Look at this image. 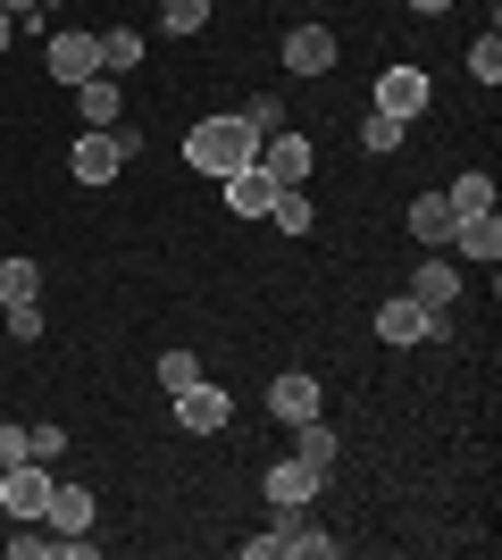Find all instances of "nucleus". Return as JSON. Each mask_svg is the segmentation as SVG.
I'll return each mask as SVG.
<instances>
[{
  "mask_svg": "<svg viewBox=\"0 0 502 560\" xmlns=\"http://www.w3.org/2000/svg\"><path fill=\"white\" fill-rule=\"evenodd\" d=\"M0 9H9V18H34V9H43V0H0Z\"/></svg>",
  "mask_w": 502,
  "mask_h": 560,
  "instance_id": "nucleus-34",
  "label": "nucleus"
},
{
  "mask_svg": "<svg viewBox=\"0 0 502 560\" xmlns=\"http://www.w3.org/2000/svg\"><path fill=\"white\" fill-rule=\"evenodd\" d=\"M118 68H143V34H135V25L101 34V75H118Z\"/></svg>",
  "mask_w": 502,
  "mask_h": 560,
  "instance_id": "nucleus-21",
  "label": "nucleus"
},
{
  "mask_svg": "<svg viewBox=\"0 0 502 560\" xmlns=\"http://www.w3.org/2000/svg\"><path fill=\"white\" fill-rule=\"evenodd\" d=\"M453 252H460V259H486V268H494V259H502V226H494V210L453 218Z\"/></svg>",
  "mask_w": 502,
  "mask_h": 560,
  "instance_id": "nucleus-16",
  "label": "nucleus"
},
{
  "mask_svg": "<svg viewBox=\"0 0 502 560\" xmlns=\"http://www.w3.org/2000/svg\"><path fill=\"white\" fill-rule=\"evenodd\" d=\"M43 68L75 93L84 75H101V34H50V43H43Z\"/></svg>",
  "mask_w": 502,
  "mask_h": 560,
  "instance_id": "nucleus-7",
  "label": "nucleus"
},
{
  "mask_svg": "<svg viewBox=\"0 0 502 560\" xmlns=\"http://www.w3.org/2000/svg\"><path fill=\"white\" fill-rule=\"evenodd\" d=\"M268 176V185L285 192V185H311V167H318V151H311V135H293V126H277V135H260V160H252Z\"/></svg>",
  "mask_w": 502,
  "mask_h": 560,
  "instance_id": "nucleus-3",
  "label": "nucleus"
},
{
  "mask_svg": "<svg viewBox=\"0 0 502 560\" xmlns=\"http://www.w3.org/2000/svg\"><path fill=\"white\" fill-rule=\"evenodd\" d=\"M185 160L201 167V176H235V167L260 160V135L243 126V109L235 117H201V126L185 135Z\"/></svg>",
  "mask_w": 502,
  "mask_h": 560,
  "instance_id": "nucleus-1",
  "label": "nucleus"
},
{
  "mask_svg": "<svg viewBox=\"0 0 502 560\" xmlns=\"http://www.w3.org/2000/svg\"><path fill=\"white\" fill-rule=\"evenodd\" d=\"M469 75H478V84H502V34H494V25L469 43Z\"/></svg>",
  "mask_w": 502,
  "mask_h": 560,
  "instance_id": "nucleus-24",
  "label": "nucleus"
},
{
  "mask_svg": "<svg viewBox=\"0 0 502 560\" xmlns=\"http://www.w3.org/2000/svg\"><path fill=\"white\" fill-rule=\"evenodd\" d=\"M135 142H143V135H118V126H84V135H75V151H68L75 185H109V176L135 160Z\"/></svg>",
  "mask_w": 502,
  "mask_h": 560,
  "instance_id": "nucleus-2",
  "label": "nucleus"
},
{
  "mask_svg": "<svg viewBox=\"0 0 502 560\" xmlns=\"http://www.w3.org/2000/svg\"><path fill=\"white\" fill-rule=\"evenodd\" d=\"M453 201H444V192H419V201H410V234H419V243H428V252H435V243H453Z\"/></svg>",
  "mask_w": 502,
  "mask_h": 560,
  "instance_id": "nucleus-17",
  "label": "nucleus"
},
{
  "mask_svg": "<svg viewBox=\"0 0 502 560\" xmlns=\"http://www.w3.org/2000/svg\"><path fill=\"white\" fill-rule=\"evenodd\" d=\"M410 302L453 310L460 302V268H453V259H419V268H410Z\"/></svg>",
  "mask_w": 502,
  "mask_h": 560,
  "instance_id": "nucleus-13",
  "label": "nucleus"
},
{
  "mask_svg": "<svg viewBox=\"0 0 502 560\" xmlns=\"http://www.w3.org/2000/svg\"><path fill=\"white\" fill-rule=\"evenodd\" d=\"M9 560H59V536H34V518H17V536H9Z\"/></svg>",
  "mask_w": 502,
  "mask_h": 560,
  "instance_id": "nucleus-26",
  "label": "nucleus"
},
{
  "mask_svg": "<svg viewBox=\"0 0 502 560\" xmlns=\"http://www.w3.org/2000/svg\"><path fill=\"white\" fill-rule=\"evenodd\" d=\"M268 218H277L285 234H311V226H318V210L302 201V185H285V192H277V201H268Z\"/></svg>",
  "mask_w": 502,
  "mask_h": 560,
  "instance_id": "nucleus-23",
  "label": "nucleus"
},
{
  "mask_svg": "<svg viewBox=\"0 0 502 560\" xmlns=\"http://www.w3.org/2000/svg\"><path fill=\"white\" fill-rule=\"evenodd\" d=\"M93 518H101L93 486H59V477H50V502H43V527H50V536H93Z\"/></svg>",
  "mask_w": 502,
  "mask_h": 560,
  "instance_id": "nucleus-8",
  "label": "nucleus"
},
{
  "mask_svg": "<svg viewBox=\"0 0 502 560\" xmlns=\"http://www.w3.org/2000/svg\"><path fill=\"white\" fill-rule=\"evenodd\" d=\"M25 452H34V460H59V452H68V435H59V427H25Z\"/></svg>",
  "mask_w": 502,
  "mask_h": 560,
  "instance_id": "nucleus-31",
  "label": "nucleus"
},
{
  "mask_svg": "<svg viewBox=\"0 0 502 560\" xmlns=\"http://www.w3.org/2000/svg\"><path fill=\"white\" fill-rule=\"evenodd\" d=\"M318 376H302V369H285L277 385H268V410H277V427H302V419H318Z\"/></svg>",
  "mask_w": 502,
  "mask_h": 560,
  "instance_id": "nucleus-11",
  "label": "nucleus"
},
{
  "mask_svg": "<svg viewBox=\"0 0 502 560\" xmlns=\"http://www.w3.org/2000/svg\"><path fill=\"white\" fill-rule=\"evenodd\" d=\"M335 68V34L327 25H293L285 34V75H327Z\"/></svg>",
  "mask_w": 502,
  "mask_h": 560,
  "instance_id": "nucleus-12",
  "label": "nucleus"
},
{
  "mask_svg": "<svg viewBox=\"0 0 502 560\" xmlns=\"http://www.w3.org/2000/svg\"><path fill=\"white\" fill-rule=\"evenodd\" d=\"M218 192H226V210H235V218H268V201H277V185H268L260 167H235V176H218Z\"/></svg>",
  "mask_w": 502,
  "mask_h": 560,
  "instance_id": "nucleus-15",
  "label": "nucleus"
},
{
  "mask_svg": "<svg viewBox=\"0 0 502 560\" xmlns=\"http://www.w3.org/2000/svg\"><path fill=\"white\" fill-rule=\"evenodd\" d=\"M192 376H201V360H192V351H160V394H185Z\"/></svg>",
  "mask_w": 502,
  "mask_h": 560,
  "instance_id": "nucleus-27",
  "label": "nucleus"
},
{
  "mask_svg": "<svg viewBox=\"0 0 502 560\" xmlns=\"http://www.w3.org/2000/svg\"><path fill=\"white\" fill-rule=\"evenodd\" d=\"M9 460H34V452H25V427L0 419V468H9Z\"/></svg>",
  "mask_w": 502,
  "mask_h": 560,
  "instance_id": "nucleus-32",
  "label": "nucleus"
},
{
  "mask_svg": "<svg viewBox=\"0 0 502 560\" xmlns=\"http://www.w3.org/2000/svg\"><path fill=\"white\" fill-rule=\"evenodd\" d=\"M428 101H435L428 68H385V75H377V109H385V117L419 126V117H428Z\"/></svg>",
  "mask_w": 502,
  "mask_h": 560,
  "instance_id": "nucleus-6",
  "label": "nucleus"
},
{
  "mask_svg": "<svg viewBox=\"0 0 502 560\" xmlns=\"http://www.w3.org/2000/svg\"><path fill=\"white\" fill-rule=\"evenodd\" d=\"M160 25L167 34H201V25H210V0H160Z\"/></svg>",
  "mask_w": 502,
  "mask_h": 560,
  "instance_id": "nucleus-25",
  "label": "nucleus"
},
{
  "mask_svg": "<svg viewBox=\"0 0 502 560\" xmlns=\"http://www.w3.org/2000/svg\"><path fill=\"white\" fill-rule=\"evenodd\" d=\"M402 135H410V126H402V117H385V109L360 117V151H377V160H385V151H402Z\"/></svg>",
  "mask_w": 502,
  "mask_h": 560,
  "instance_id": "nucleus-22",
  "label": "nucleus"
},
{
  "mask_svg": "<svg viewBox=\"0 0 502 560\" xmlns=\"http://www.w3.org/2000/svg\"><path fill=\"white\" fill-rule=\"evenodd\" d=\"M410 9H419V18H444V9H453V0H410Z\"/></svg>",
  "mask_w": 502,
  "mask_h": 560,
  "instance_id": "nucleus-33",
  "label": "nucleus"
},
{
  "mask_svg": "<svg viewBox=\"0 0 502 560\" xmlns=\"http://www.w3.org/2000/svg\"><path fill=\"white\" fill-rule=\"evenodd\" d=\"M293 560H335V536L318 518H302V536H293Z\"/></svg>",
  "mask_w": 502,
  "mask_h": 560,
  "instance_id": "nucleus-29",
  "label": "nucleus"
},
{
  "mask_svg": "<svg viewBox=\"0 0 502 560\" xmlns=\"http://www.w3.org/2000/svg\"><path fill=\"white\" fill-rule=\"evenodd\" d=\"M460 218H478V210H494V176L486 167H469V176H453V192H444Z\"/></svg>",
  "mask_w": 502,
  "mask_h": 560,
  "instance_id": "nucleus-20",
  "label": "nucleus"
},
{
  "mask_svg": "<svg viewBox=\"0 0 502 560\" xmlns=\"http://www.w3.org/2000/svg\"><path fill=\"white\" fill-rule=\"evenodd\" d=\"M243 126H252V135H277V126H285V101H277V93L243 101Z\"/></svg>",
  "mask_w": 502,
  "mask_h": 560,
  "instance_id": "nucleus-28",
  "label": "nucleus"
},
{
  "mask_svg": "<svg viewBox=\"0 0 502 560\" xmlns=\"http://www.w3.org/2000/svg\"><path fill=\"white\" fill-rule=\"evenodd\" d=\"M335 452H343V444H335V427H327V419H302V427H293V460H311V468H327Z\"/></svg>",
  "mask_w": 502,
  "mask_h": 560,
  "instance_id": "nucleus-19",
  "label": "nucleus"
},
{
  "mask_svg": "<svg viewBox=\"0 0 502 560\" xmlns=\"http://www.w3.org/2000/svg\"><path fill=\"white\" fill-rule=\"evenodd\" d=\"M9 43H17V18H9V9H0V50H9Z\"/></svg>",
  "mask_w": 502,
  "mask_h": 560,
  "instance_id": "nucleus-35",
  "label": "nucleus"
},
{
  "mask_svg": "<svg viewBox=\"0 0 502 560\" xmlns=\"http://www.w3.org/2000/svg\"><path fill=\"white\" fill-rule=\"evenodd\" d=\"M9 335H17V343H43V302H17V310H9Z\"/></svg>",
  "mask_w": 502,
  "mask_h": 560,
  "instance_id": "nucleus-30",
  "label": "nucleus"
},
{
  "mask_svg": "<svg viewBox=\"0 0 502 560\" xmlns=\"http://www.w3.org/2000/svg\"><path fill=\"white\" fill-rule=\"evenodd\" d=\"M75 117H84V126H118V117H126L118 75H84V84H75Z\"/></svg>",
  "mask_w": 502,
  "mask_h": 560,
  "instance_id": "nucleus-14",
  "label": "nucleus"
},
{
  "mask_svg": "<svg viewBox=\"0 0 502 560\" xmlns=\"http://www.w3.org/2000/svg\"><path fill=\"white\" fill-rule=\"evenodd\" d=\"M444 335V310H428V302H410V293H394V302L377 310V343H435Z\"/></svg>",
  "mask_w": 502,
  "mask_h": 560,
  "instance_id": "nucleus-4",
  "label": "nucleus"
},
{
  "mask_svg": "<svg viewBox=\"0 0 502 560\" xmlns=\"http://www.w3.org/2000/svg\"><path fill=\"white\" fill-rule=\"evenodd\" d=\"M43 502H50V468H34V460L0 468V511L9 518H43Z\"/></svg>",
  "mask_w": 502,
  "mask_h": 560,
  "instance_id": "nucleus-9",
  "label": "nucleus"
},
{
  "mask_svg": "<svg viewBox=\"0 0 502 560\" xmlns=\"http://www.w3.org/2000/svg\"><path fill=\"white\" fill-rule=\"evenodd\" d=\"M226 419H235V394L210 385V376H192L185 394H176V427H185V435H218Z\"/></svg>",
  "mask_w": 502,
  "mask_h": 560,
  "instance_id": "nucleus-5",
  "label": "nucleus"
},
{
  "mask_svg": "<svg viewBox=\"0 0 502 560\" xmlns=\"http://www.w3.org/2000/svg\"><path fill=\"white\" fill-rule=\"evenodd\" d=\"M17 302H43V268L34 259H0V310H17Z\"/></svg>",
  "mask_w": 502,
  "mask_h": 560,
  "instance_id": "nucleus-18",
  "label": "nucleus"
},
{
  "mask_svg": "<svg viewBox=\"0 0 502 560\" xmlns=\"http://www.w3.org/2000/svg\"><path fill=\"white\" fill-rule=\"evenodd\" d=\"M318 486H327V468H311V460H277V468L260 477V493L277 502V511H311Z\"/></svg>",
  "mask_w": 502,
  "mask_h": 560,
  "instance_id": "nucleus-10",
  "label": "nucleus"
}]
</instances>
